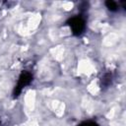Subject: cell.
I'll list each match as a JSON object with an SVG mask.
<instances>
[{"label":"cell","instance_id":"obj_1","mask_svg":"<svg viewBox=\"0 0 126 126\" xmlns=\"http://www.w3.org/2000/svg\"><path fill=\"white\" fill-rule=\"evenodd\" d=\"M66 24L69 26L72 33L74 35H77V36L83 34L85 30H86V27H87L86 19H85L83 14L75 15V16L69 18Z\"/></svg>","mask_w":126,"mask_h":126},{"label":"cell","instance_id":"obj_2","mask_svg":"<svg viewBox=\"0 0 126 126\" xmlns=\"http://www.w3.org/2000/svg\"><path fill=\"white\" fill-rule=\"evenodd\" d=\"M32 80H33V75L30 71H27V70L22 71L15 85V88L13 91V96L18 97L23 92V90L27 88V86H29L32 82Z\"/></svg>","mask_w":126,"mask_h":126},{"label":"cell","instance_id":"obj_3","mask_svg":"<svg viewBox=\"0 0 126 126\" xmlns=\"http://www.w3.org/2000/svg\"><path fill=\"white\" fill-rule=\"evenodd\" d=\"M112 80H113V77H112V74L111 72H106L102 75L101 79H100V85H101V88H107L111 85L112 83Z\"/></svg>","mask_w":126,"mask_h":126},{"label":"cell","instance_id":"obj_4","mask_svg":"<svg viewBox=\"0 0 126 126\" xmlns=\"http://www.w3.org/2000/svg\"><path fill=\"white\" fill-rule=\"evenodd\" d=\"M105 6L106 8L110 11V12H117L119 10V5L117 4V2L112 1V0H108L105 2Z\"/></svg>","mask_w":126,"mask_h":126},{"label":"cell","instance_id":"obj_5","mask_svg":"<svg viewBox=\"0 0 126 126\" xmlns=\"http://www.w3.org/2000/svg\"><path fill=\"white\" fill-rule=\"evenodd\" d=\"M77 126H99V125L94 120H85L80 124H78Z\"/></svg>","mask_w":126,"mask_h":126}]
</instances>
